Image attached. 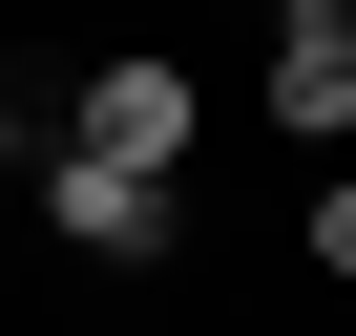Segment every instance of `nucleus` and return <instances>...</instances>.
I'll return each instance as SVG.
<instances>
[{
  "label": "nucleus",
  "mask_w": 356,
  "mask_h": 336,
  "mask_svg": "<svg viewBox=\"0 0 356 336\" xmlns=\"http://www.w3.org/2000/svg\"><path fill=\"white\" fill-rule=\"evenodd\" d=\"M0 168H22V84H0Z\"/></svg>",
  "instance_id": "obj_5"
},
{
  "label": "nucleus",
  "mask_w": 356,
  "mask_h": 336,
  "mask_svg": "<svg viewBox=\"0 0 356 336\" xmlns=\"http://www.w3.org/2000/svg\"><path fill=\"white\" fill-rule=\"evenodd\" d=\"M42 147H84V168H189L210 147V105H189V63H168V43H105L84 84H63V126Z\"/></svg>",
  "instance_id": "obj_1"
},
{
  "label": "nucleus",
  "mask_w": 356,
  "mask_h": 336,
  "mask_svg": "<svg viewBox=\"0 0 356 336\" xmlns=\"http://www.w3.org/2000/svg\"><path fill=\"white\" fill-rule=\"evenodd\" d=\"M293 252H314V273H335V294H356V168H335V190H314V211H293Z\"/></svg>",
  "instance_id": "obj_4"
},
{
  "label": "nucleus",
  "mask_w": 356,
  "mask_h": 336,
  "mask_svg": "<svg viewBox=\"0 0 356 336\" xmlns=\"http://www.w3.org/2000/svg\"><path fill=\"white\" fill-rule=\"evenodd\" d=\"M252 105H273L293 147H335V126H356V22H335V0H293V22H273V63H252Z\"/></svg>",
  "instance_id": "obj_3"
},
{
  "label": "nucleus",
  "mask_w": 356,
  "mask_h": 336,
  "mask_svg": "<svg viewBox=\"0 0 356 336\" xmlns=\"http://www.w3.org/2000/svg\"><path fill=\"white\" fill-rule=\"evenodd\" d=\"M42 231L105 252V273H147L168 231H189V168H84V147H42Z\"/></svg>",
  "instance_id": "obj_2"
}]
</instances>
